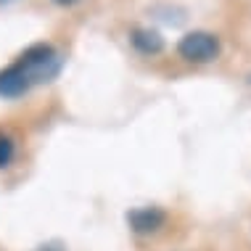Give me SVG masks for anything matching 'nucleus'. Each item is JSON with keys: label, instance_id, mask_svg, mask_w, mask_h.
<instances>
[{"label": "nucleus", "instance_id": "f257e3e1", "mask_svg": "<svg viewBox=\"0 0 251 251\" xmlns=\"http://www.w3.org/2000/svg\"><path fill=\"white\" fill-rule=\"evenodd\" d=\"M61 53L53 45L37 43L26 48L11 66L0 69V98H19L35 85L48 82L61 72Z\"/></svg>", "mask_w": 251, "mask_h": 251}, {"label": "nucleus", "instance_id": "6e6552de", "mask_svg": "<svg viewBox=\"0 0 251 251\" xmlns=\"http://www.w3.org/2000/svg\"><path fill=\"white\" fill-rule=\"evenodd\" d=\"M0 3H13V0H0Z\"/></svg>", "mask_w": 251, "mask_h": 251}, {"label": "nucleus", "instance_id": "20e7f679", "mask_svg": "<svg viewBox=\"0 0 251 251\" xmlns=\"http://www.w3.org/2000/svg\"><path fill=\"white\" fill-rule=\"evenodd\" d=\"M130 43H132V48L138 53H143V56H156V53L164 50V37L156 29H135Z\"/></svg>", "mask_w": 251, "mask_h": 251}, {"label": "nucleus", "instance_id": "0eeeda50", "mask_svg": "<svg viewBox=\"0 0 251 251\" xmlns=\"http://www.w3.org/2000/svg\"><path fill=\"white\" fill-rule=\"evenodd\" d=\"M58 5H72V3H77V0H56Z\"/></svg>", "mask_w": 251, "mask_h": 251}, {"label": "nucleus", "instance_id": "423d86ee", "mask_svg": "<svg viewBox=\"0 0 251 251\" xmlns=\"http://www.w3.org/2000/svg\"><path fill=\"white\" fill-rule=\"evenodd\" d=\"M37 251H64V249H61L58 243H48V246H40Z\"/></svg>", "mask_w": 251, "mask_h": 251}, {"label": "nucleus", "instance_id": "f03ea898", "mask_svg": "<svg viewBox=\"0 0 251 251\" xmlns=\"http://www.w3.org/2000/svg\"><path fill=\"white\" fill-rule=\"evenodd\" d=\"M220 50H222L220 37L212 35V32H188L177 43L180 58L191 61V64H209L220 56Z\"/></svg>", "mask_w": 251, "mask_h": 251}, {"label": "nucleus", "instance_id": "39448f33", "mask_svg": "<svg viewBox=\"0 0 251 251\" xmlns=\"http://www.w3.org/2000/svg\"><path fill=\"white\" fill-rule=\"evenodd\" d=\"M13 156H16V143H13V138L5 132H0V169L11 167Z\"/></svg>", "mask_w": 251, "mask_h": 251}, {"label": "nucleus", "instance_id": "7ed1b4c3", "mask_svg": "<svg viewBox=\"0 0 251 251\" xmlns=\"http://www.w3.org/2000/svg\"><path fill=\"white\" fill-rule=\"evenodd\" d=\"M127 222L135 233L140 235H148V233H156L159 227H164L167 222V212L159 206H140V209H132L127 214Z\"/></svg>", "mask_w": 251, "mask_h": 251}]
</instances>
